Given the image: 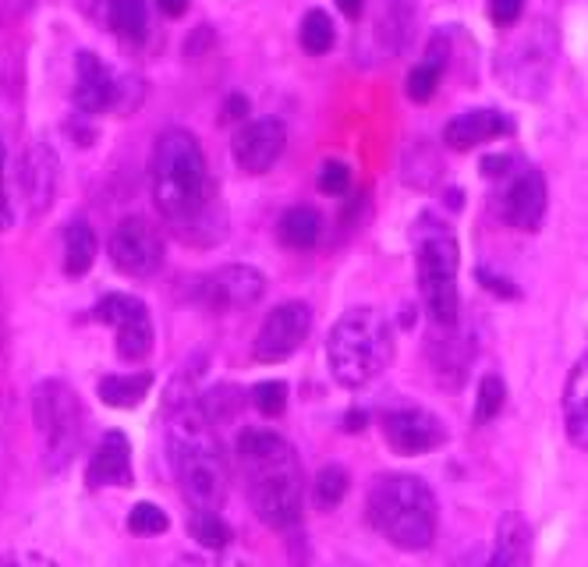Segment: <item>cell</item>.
Listing matches in <instances>:
<instances>
[{
	"mask_svg": "<svg viewBox=\"0 0 588 567\" xmlns=\"http://www.w3.org/2000/svg\"><path fill=\"white\" fill-rule=\"evenodd\" d=\"M444 64H447V43L436 36L426 51V61H418L412 68V75H407V96H412L415 103L433 100V92L439 86V75H444Z\"/></svg>",
	"mask_w": 588,
	"mask_h": 567,
	"instance_id": "d4e9b609",
	"label": "cell"
},
{
	"mask_svg": "<svg viewBox=\"0 0 588 567\" xmlns=\"http://www.w3.org/2000/svg\"><path fill=\"white\" fill-rule=\"evenodd\" d=\"M167 528H171V517L156 504H135L132 514H128V532L132 536H163Z\"/></svg>",
	"mask_w": 588,
	"mask_h": 567,
	"instance_id": "1f68e13d",
	"label": "cell"
},
{
	"mask_svg": "<svg viewBox=\"0 0 588 567\" xmlns=\"http://www.w3.org/2000/svg\"><path fill=\"white\" fill-rule=\"evenodd\" d=\"M525 14V0H489V19L500 29H511Z\"/></svg>",
	"mask_w": 588,
	"mask_h": 567,
	"instance_id": "e575fe53",
	"label": "cell"
},
{
	"mask_svg": "<svg viewBox=\"0 0 588 567\" xmlns=\"http://www.w3.org/2000/svg\"><path fill=\"white\" fill-rule=\"evenodd\" d=\"M238 465L252 511L270 528H291L302 517V461L294 447L270 429H241L238 433Z\"/></svg>",
	"mask_w": 588,
	"mask_h": 567,
	"instance_id": "3957f363",
	"label": "cell"
},
{
	"mask_svg": "<svg viewBox=\"0 0 588 567\" xmlns=\"http://www.w3.org/2000/svg\"><path fill=\"white\" fill-rule=\"evenodd\" d=\"M319 235H323V217L313 206H291L276 220V238H281V246L294 252H308L319 241Z\"/></svg>",
	"mask_w": 588,
	"mask_h": 567,
	"instance_id": "7402d4cb",
	"label": "cell"
},
{
	"mask_svg": "<svg viewBox=\"0 0 588 567\" xmlns=\"http://www.w3.org/2000/svg\"><path fill=\"white\" fill-rule=\"evenodd\" d=\"M348 490H351V479H348L345 468H340V465H326V468H319V476H316L313 500H316L319 511H334L340 500L348 497Z\"/></svg>",
	"mask_w": 588,
	"mask_h": 567,
	"instance_id": "f1b7e54d",
	"label": "cell"
},
{
	"mask_svg": "<svg viewBox=\"0 0 588 567\" xmlns=\"http://www.w3.org/2000/svg\"><path fill=\"white\" fill-rule=\"evenodd\" d=\"M118 96H121V86H118V78H113V72L96 54L81 51L75 61V107L81 113H104L118 103Z\"/></svg>",
	"mask_w": 588,
	"mask_h": 567,
	"instance_id": "e0dca14e",
	"label": "cell"
},
{
	"mask_svg": "<svg viewBox=\"0 0 588 567\" xmlns=\"http://www.w3.org/2000/svg\"><path fill=\"white\" fill-rule=\"evenodd\" d=\"M383 440L386 447L401 454V458H418V454H433L447 444L444 423L426 408H394L383 415Z\"/></svg>",
	"mask_w": 588,
	"mask_h": 567,
	"instance_id": "4fadbf2b",
	"label": "cell"
},
{
	"mask_svg": "<svg viewBox=\"0 0 588 567\" xmlns=\"http://www.w3.org/2000/svg\"><path fill=\"white\" fill-rule=\"evenodd\" d=\"M96 323H107L118 334V355L128 362H142L150 359L153 351V316L145 309V302L135 295H104L92 309Z\"/></svg>",
	"mask_w": 588,
	"mask_h": 567,
	"instance_id": "ba28073f",
	"label": "cell"
},
{
	"mask_svg": "<svg viewBox=\"0 0 588 567\" xmlns=\"http://www.w3.org/2000/svg\"><path fill=\"white\" fill-rule=\"evenodd\" d=\"M564 429L570 444L588 450V351L575 362L564 386Z\"/></svg>",
	"mask_w": 588,
	"mask_h": 567,
	"instance_id": "ffe728a7",
	"label": "cell"
},
{
	"mask_svg": "<svg viewBox=\"0 0 588 567\" xmlns=\"http://www.w3.org/2000/svg\"><path fill=\"white\" fill-rule=\"evenodd\" d=\"M366 426V412H348V429H362Z\"/></svg>",
	"mask_w": 588,
	"mask_h": 567,
	"instance_id": "7bdbcfd3",
	"label": "cell"
},
{
	"mask_svg": "<svg viewBox=\"0 0 588 567\" xmlns=\"http://www.w3.org/2000/svg\"><path fill=\"white\" fill-rule=\"evenodd\" d=\"M511 156H486L482 160V174L486 177H511Z\"/></svg>",
	"mask_w": 588,
	"mask_h": 567,
	"instance_id": "74e56055",
	"label": "cell"
},
{
	"mask_svg": "<svg viewBox=\"0 0 588 567\" xmlns=\"http://www.w3.org/2000/svg\"><path fill=\"white\" fill-rule=\"evenodd\" d=\"M284 145H287V128L276 118H259L241 128L231 150H235V164L244 174H266L281 160Z\"/></svg>",
	"mask_w": 588,
	"mask_h": 567,
	"instance_id": "2e32d148",
	"label": "cell"
},
{
	"mask_svg": "<svg viewBox=\"0 0 588 567\" xmlns=\"http://www.w3.org/2000/svg\"><path fill=\"white\" fill-rule=\"evenodd\" d=\"M96 263V235L86 220H72L64 227V273L86 277Z\"/></svg>",
	"mask_w": 588,
	"mask_h": 567,
	"instance_id": "603a6c76",
	"label": "cell"
},
{
	"mask_svg": "<svg viewBox=\"0 0 588 567\" xmlns=\"http://www.w3.org/2000/svg\"><path fill=\"white\" fill-rule=\"evenodd\" d=\"M503 401H508V386H503V380L497 377V372H486V377L479 380V397H476V423H493V418L500 415Z\"/></svg>",
	"mask_w": 588,
	"mask_h": 567,
	"instance_id": "4dcf8cb0",
	"label": "cell"
},
{
	"mask_svg": "<svg viewBox=\"0 0 588 567\" xmlns=\"http://www.w3.org/2000/svg\"><path fill=\"white\" fill-rule=\"evenodd\" d=\"M132 444L121 429H107L86 468V486L104 490V486H132Z\"/></svg>",
	"mask_w": 588,
	"mask_h": 567,
	"instance_id": "ac0fdd59",
	"label": "cell"
},
{
	"mask_svg": "<svg viewBox=\"0 0 588 567\" xmlns=\"http://www.w3.org/2000/svg\"><path fill=\"white\" fill-rule=\"evenodd\" d=\"M326 362L340 386L358 391L369 386L380 372L394 362V334L383 313L375 309H351L326 337Z\"/></svg>",
	"mask_w": 588,
	"mask_h": 567,
	"instance_id": "5b68a950",
	"label": "cell"
},
{
	"mask_svg": "<svg viewBox=\"0 0 588 567\" xmlns=\"http://www.w3.org/2000/svg\"><path fill=\"white\" fill-rule=\"evenodd\" d=\"M412 249H415V273H418V291L426 302L429 319L439 330H457V313H461V295H457V238L450 227L422 214L412 223Z\"/></svg>",
	"mask_w": 588,
	"mask_h": 567,
	"instance_id": "8992f818",
	"label": "cell"
},
{
	"mask_svg": "<svg viewBox=\"0 0 588 567\" xmlns=\"http://www.w3.org/2000/svg\"><path fill=\"white\" fill-rule=\"evenodd\" d=\"M319 192L323 196H345V192L351 188V167L345 164V160H326V164L319 167Z\"/></svg>",
	"mask_w": 588,
	"mask_h": 567,
	"instance_id": "836d02e7",
	"label": "cell"
},
{
	"mask_svg": "<svg viewBox=\"0 0 588 567\" xmlns=\"http://www.w3.org/2000/svg\"><path fill=\"white\" fill-rule=\"evenodd\" d=\"M57 185H61V160L46 142H32L22 153L19 164V192L25 203V214L36 220L57 199Z\"/></svg>",
	"mask_w": 588,
	"mask_h": 567,
	"instance_id": "5bb4252c",
	"label": "cell"
},
{
	"mask_svg": "<svg viewBox=\"0 0 588 567\" xmlns=\"http://www.w3.org/2000/svg\"><path fill=\"white\" fill-rule=\"evenodd\" d=\"M500 135H511V121L503 118L497 110H468V113H457V118L447 121L444 128V142L450 150L465 153V150H476L482 142H493Z\"/></svg>",
	"mask_w": 588,
	"mask_h": 567,
	"instance_id": "d6986e66",
	"label": "cell"
},
{
	"mask_svg": "<svg viewBox=\"0 0 588 567\" xmlns=\"http://www.w3.org/2000/svg\"><path fill=\"white\" fill-rule=\"evenodd\" d=\"M415 22L412 0H380V19H375V36L386 43V51H401L407 29Z\"/></svg>",
	"mask_w": 588,
	"mask_h": 567,
	"instance_id": "484cf974",
	"label": "cell"
},
{
	"mask_svg": "<svg viewBox=\"0 0 588 567\" xmlns=\"http://www.w3.org/2000/svg\"><path fill=\"white\" fill-rule=\"evenodd\" d=\"M107 22L121 40L139 43L145 36V25H150V8H145V0H110Z\"/></svg>",
	"mask_w": 588,
	"mask_h": 567,
	"instance_id": "4316f807",
	"label": "cell"
},
{
	"mask_svg": "<svg viewBox=\"0 0 588 567\" xmlns=\"http://www.w3.org/2000/svg\"><path fill=\"white\" fill-rule=\"evenodd\" d=\"M546 177L535 167H521L511 182L508 192L500 196V217L508 220L518 231H538L546 217Z\"/></svg>",
	"mask_w": 588,
	"mask_h": 567,
	"instance_id": "9a60e30c",
	"label": "cell"
},
{
	"mask_svg": "<svg viewBox=\"0 0 588 567\" xmlns=\"http://www.w3.org/2000/svg\"><path fill=\"white\" fill-rule=\"evenodd\" d=\"M252 404L263 415L276 418V415H284L287 408V386L281 380H266V383H255L252 386Z\"/></svg>",
	"mask_w": 588,
	"mask_h": 567,
	"instance_id": "d6a6232c",
	"label": "cell"
},
{
	"mask_svg": "<svg viewBox=\"0 0 588 567\" xmlns=\"http://www.w3.org/2000/svg\"><path fill=\"white\" fill-rule=\"evenodd\" d=\"M0 567H57L46 554H36V549H11V554L0 557Z\"/></svg>",
	"mask_w": 588,
	"mask_h": 567,
	"instance_id": "d590c367",
	"label": "cell"
},
{
	"mask_svg": "<svg viewBox=\"0 0 588 567\" xmlns=\"http://www.w3.org/2000/svg\"><path fill=\"white\" fill-rule=\"evenodd\" d=\"M107 252L124 277H153L163 263V238L145 217H124L113 227Z\"/></svg>",
	"mask_w": 588,
	"mask_h": 567,
	"instance_id": "8fae6325",
	"label": "cell"
},
{
	"mask_svg": "<svg viewBox=\"0 0 588 567\" xmlns=\"http://www.w3.org/2000/svg\"><path fill=\"white\" fill-rule=\"evenodd\" d=\"M0 348H4V323H0Z\"/></svg>",
	"mask_w": 588,
	"mask_h": 567,
	"instance_id": "f6af8a7d",
	"label": "cell"
},
{
	"mask_svg": "<svg viewBox=\"0 0 588 567\" xmlns=\"http://www.w3.org/2000/svg\"><path fill=\"white\" fill-rule=\"evenodd\" d=\"M266 277L252 266H220L192 284V302L206 313H238L252 309L263 298Z\"/></svg>",
	"mask_w": 588,
	"mask_h": 567,
	"instance_id": "9c48e42d",
	"label": "cell"
},
{
	"mask_svg": "<svg viewBox=\"0 0 588 567\" xmlns=\"http://www.w3.org/2000/svg\"><path fill=\"white\" fill-rule=\"evenodd\" d=\"M479 277H482V284H489V287H493V295H503V298H514V295H518V291H514L508 281H493V277H489L486 270L479 273Z\"/></svg>",
	"mask_w": 588,
	"mask_h": 567,
	"instance_id": "60d3db41",
	"label": "cell"
},
{
	"mask_svg": "<svg viewBox=\"0 0 588 567\" xmlns=\"http://www.w3.org/2000/svg\"><path fill=\"white\" fill-rule=\"evenodd\" d=\"M535 61L553 68V36L546 32V25L529 29L525 36H518L508 46V54L500 57V75L508 78L511 92H518V96H543L546 92L549 72L535 68Z\"/></svg>",
	"mask_w": 588,
	"mask_h": 567,
	"instance_id": "30bf717a",
	"label": "cell"
},
{
	"mask_svg": "<svg viewBox=\"0 0 588 567\" xmlns=\"http://www.w3.org/2000/svg\"><path fill=\"white\" fill-rule=\"evenodd\" d=\"M14 223V209L8 199V182H4V145H0V231H8Z\"/></svg>",
	"mask_w": 588,
	"mask_h": 567,
	"instance_id": "8d00e7d4",
	"label": "cell"
},
{
	"mask_svg": "<svg viewBox=\"0 0 588 567\" xmlns=\"http://www.w3.org/2000/svg\"><path fill=\"white\" fill-rule=\"evenodd\" d=\"M308 330H313V309H308L305 302L276 305L255 334V362H263V366L287 362L291 355L302 348Z\"/></svg>",
	"mask_w": 588,
	"mask_h": 567,
	"instance_id": "7c38bea8",
	"label": "cell"
},
{
	"mask_svg": "<svg viewBox=\"0 0 588 567\" xmlns=\"http://www.w3.org/2000/svg\"><path fill=\"white\" fill-rule=\"evenodd\" d=\"M188 532H192V539L199 546H206V549H227V546H231V539H235L231 525H227L217 511H192Z\"/></svg>",
	"mask_w": 588,
	"mask_h": 567,
	"instance_id": "83f0119b",
	"label": "cell"
},
{
	"mask_svg": "<svg viewBox=\"0 0 588 567\" xmlns=\"http://www.w3.org/2000/svg\"><path fill=\"white\" fill-rule=\"evenodd\" d=\"M337 8L345 11L351 22H358V19H362V8H366V0H337Z\"/></svg>",
	"mask_w": 588,
	"mask_h": 567,
	"instance_id": "b9f144b4",
	"label": "cell"
},
{
	"mask_svg": "<svg viewBox=\"0 0 588 567\" xmlns=\"http://www.w3.org/2000/svg\"><path fill=\"white\" fill-rule=\"evenodd\" d=\"M150 185L160 217L174 227L177 238L195 246H214L224 238V214L217 185L209 177L199 139L185 128H167L150 160Z\"/></svg>",
	"mask_w": 588,
	"mask_h": 567,
	"instance_id": "6da1fadb",
	"label": "cell"
},
{
	"mask_svg": "<svg viewBox=\"0 0 588 567\" xmlns=\"http://www.w3.org/2000/svg\"><path fill=\"white\" fill-rule=\"evenodd\" d=\"M32 418L43 436V458L51 468H64L81 444V401L64 380H43L32 386Z\"/></svg>",
	"mask_w": 588,
	"mask_h": 567,
	"instance_id": "52a82bcc",
	"label": "cell"
},
{
	"mask_svg": "<svg viewBox=\"0 0 588 567\" xmlns=\"http://www.w3.org/2000/svg\"><path fill=\"white\" fill-rule=\"evenodd\" d=\"M244 113H249V100H244V96H231L224 107V121H241Z\"/></svg>",
	"mask_w": 588,
	"mask_h": 567,
	"instance_id": "f35d334b",
	"label": "cell"
},
{
	"mask_svg": "<svg viewBox=\"0 0 588 567\" xmlns=\"http://www.w3.org/2000/svg\"><path fill=\"white\" fill-rule=\"evenodd\" d=\"M298 36H302V46H305V51L319 57V54H326V51H330V46H334L337 32H334L330 14L319 11V8H313V11H308L305 19H302V32H298Z\"/></svg>",
	"mask_w": 588,
	"mask_h": 567,
	"instance_id": "f546056e",
	"label": "cell"
},
{
	"mask_svg": "<svg viewBox=\"0 0 588 567\" xmlns=\"http://www.w3.org/2000/svg\"><path fill=\"white\" fill-rule=\"evenodd\" d=\"M150 391H153V372H132V377L113 372V377H104L100 386H96V394L110 408H135Z\"/></svg>",
	"mask_w": 588,
	"mask_h": 567,
	"instance_id": "cb8c5ba5",
	"label": "cell"
},
{
	"mask_svg": "<svg viewBox=\"0 0 588 567\" xmlns=\"http://www.w3.org/2000/svg\"><path fill=\"white\" fill-rule=\"evenodd\" d=\"M486 567H532V532L521 514H503Z\"/></svg>",
	"mask_w": 588,
	"mask_h": 567,
	"instance_id": "44dd1931",
	"label": "cell"
},
{
	"mask_svg": "<svg viewBox=\"0 0 588 567\" xmlns=\"http://www.w3.org/2000/svg\"><path fill=\"white\" fill-rule=\"evenodd\" d=\"M185 372L167 391V461L195 511H220L227 500V461L217 426L203 412V401L185 386Z\"/></svg>",
	"mask_w": 588,
	"mask_h": 567,
	"instance_id": "7a4b0ae2",
	"label": "cell"
},
{
	"mask_svg": "<svg viewBox=\"0 0 588 567\" xmlns=\"http://www.w3.org/2000/svg\"><path fill=\"white\" fill-rule=\"evenodd\" d=\"M174 567H206V564H203V560H195V557H182Z\"/></svg>",
	"mask_w": 588,
	"mask_h": 567,
	"instance_id": "ee69618b",
	"label": "cell"
},
{
	"mask_svg": "<svg viewBox=\"0 0 588 567\" xmlns=\"http://www.w3.org/2000/svg\"><path fill=\"white\" fill-rule=\"evenodd\" d=\"M156 4L167 19H182V14L188 11V0H156Z\"/></svg>",
	"mask_w": 588,
	"mask_h": 567,
	"instance_id": "ab89813d",
	"label": "cell"
},
{
	"mask_svg": "<svg viewBox=\"0 0 588 567\" xmlns=\"http://www.w3.org/2000/svg\"><path fill=\"white\" fill-rule=\"evenodd\" d=\"M366 514H369V525L386 543L407 549V554L429 549L436 539V525H439L436 497L429 490V482L418 476H407V472L375 476L369 486Z\"/></svg>",
	"mask_w": 588,
	"mask_h": 567,
	"instance_id": "277c9868",
	"label": "cell"
}]
</instances>
